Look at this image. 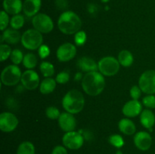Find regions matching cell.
Wrapping results in <instances>:
<instances>
[{"label": "cell", "instance_id": "cell-1", "mask_svg": "<svg viewBox=\"0 0 155 154\" xmlns=\"http://www.w3.org/2000/svg\"><path fill=\"white\" fill-rule=\"evenodd\" d=\"M105 86V79L101 72L97 71L86 73L82 79V88L88 95L95 97L103 91Z\"/></svg>", "mask_w": 155, "mask_h": 154}, {"label": "cell", "instance_id": "cell-2", "mask_svg": "<svg viewBox=\"0 0 155 154\" xmlns=\"http://www.w3.org/2000/svg\"><path fill=\"white\" fill-rule=\"evenodd\" d=\"M58 27L60 31L64 34H76L81 29L82 21L75 12L65 11L59 16Z\"/></svg>", "mask_w": 155, "mask_h": 154}, {"label": "cell", "instance_id": "cell-3", "mask_svg": "<svg viewBox=\"0 0 155 154\" xmlns=\"http://www.w3.org/2000/svg\"><path fill=\"white\" fill-rule=\"evenodd\" d=\"M62 106L67 112L77 114L83 110L85 106V98L83 94L78 90L72 89L64 96Z\"/></svg>", "mask_w": 155, "mask_h": 154}, {"label": "cell", "instance_id": "cell-4", "mask_svg": "<svg viewBox=\"0 0 155 154\" xmlns=\"http://www.w3.org/2000/svg\"><path fill=\"white\" fill-rule=\"evenodd\" d=\"M43 37L40 32L36 29H30L23 33L21 36V43L23 46L29 50L39 49L42 45Z\"/></svg>", "mask_w": 155, "mask_h": 154}, {"label": "cell", "instance_id": "cell-5", "mask_svg": "<svg viewBox=\"0 0 155 154\" xmlns=\"http://www.w3.org/2000/svg\"><path fill=\"white\" fill-rule=\"evenodd\" d=\"M21 71L17 65H9L4 68L1 74V81L6 86H13L21 79Z\"/></svg>", "mask_w": 155, "mask_h": 154}, {"label": "cell", "instance_id": "cell-6", "mask_svg": "<svg viewBox=\"0 0 155 154\" xmlns=\"http://www.w3.org/2000/svg\"><path fill=\"white\" fill-rule=\"evenodd\" d=\"M119 61L117 59L114 57L107 56L101 58L98 61V70L103 75L106 76H113L116 75L120 69Z\"/></svg>", "mask_w": 155, "mask_h": 154}, {"label": "cell", "instance_id": "cell-7", "mask_svg": "<svg viewBox=\"0 0 155 154\" xmlns=\"http://www.w3.org/2000/svg\"><path fill=\"white\" fill-rule=\"evenodd\" d=\"M33 27L41 33H48L54 28V23L48 14L39 13L32 19Z\"/></svg>", "mask_w": 155, "mask_h": 154}, {"label": "cell", "instance_id": "cell-8", "mask_svg": "<svg viewBox=\"0 0 155 154\" xmlns=\"http://www.w3.org/2000/svg\"><path fill=\"white\" fill-rule=\"evenodd\" d=\"M139 86L142 92L147 95L155 94V70L144 72L139 80Z\"/></svg>", "mask_w": 155, "mask_h": 154}, {"label": "cell", "instance_id": "cell-9", "mask_svg": "<svg viewBox=\"0 0 155 154\" xmlns=\"http://www.w3.org/2000/svg\"><path fill=\"white\" fill-rule=\"evenodd\" d=\"M64 146L70 149H79L84 143V137L80 133L73 131L66 132L62 137Z\"/></svg>", "mask_w": 155, "mask_h": 154}, {"label": "cell", "instance_id": "cell-10", "mask_svg": "<svg viewBox=\"0 0 155 154\" xmlns=\"http://www.w3.org/2000/svg\"><path fill=\"white\" fill-rule=\"evenodd\" d=\"M18 125V119L10 112H4L0 115V129L3 132H12Z\"/></svg>", "mask_w": 155, "mask_h": 154}, {"label": "cell", "instance_id": "cell-11", "mask_svg": "<svg viewBox=\"0 0 155 154\" xmlns=\"http://www.w3.org/2000/svg\"><path fill=\"white\" fill-rule=\"evenodd\" d=\"M77 54V48L72 43H64L58 47L56 52L57 58L61 62H68L72 60Z\"/></svg>", "mask_w": 155, "mask_h": 154}, {"label": "cell", "instance_id": "cell-12", "mask_svg": "<svg viewBox=\"0 0 155 154\" xmlns=\"http://www.w3.org/2000/svg\"><path fill=\"white\" fill-rule=\"evenodd\" d=\"M21 81L26 89L35 90L39 85V77L36 71L27 69L22 73Z\"/></svg>", "mask_w": 155, "mask_h": 154}, {"label": "cell", "instance_id": "cell-13", "mask_svg": "<svg viewBox=\"0 0 155 154\" xmlns=\"http://www.w3.org/2000/svg\"><path fill=\"white\" fill-rule=\"evenodd\" d=\"M134 143L136 147L142 151H146L152 145V137L146 131H139L134 136Z\"/></svg>", "mask_w": 155, "mask_h": 154}, {"label": "cell", "instance_id": "cell-14", "mask_svg": "<svg viewBox=\"0 0 155 154\" xmlns=\"http://www.w3.org/2000/svg\"><path fill=\"white\" fill-rule=\"evenodd\" d=\"M58 120L60 128L65 132H69L75 130L77 126V121L72 113L68 112L62 113Z\"/></svg>", "mask_w": 155, "mask_h": 154}, {"label": "cell", "instance_id": "cell-15", "mask_svg": "<svg viewBox=\"0 0 155 154\" xmlns=\"http://www.w3.org/2000/svg\"><path fill=\"white\" fill-rule=\"evenodd\" d=\"M142 104L138 100H131L126 103L123 107V113L127 117H136L142 113Z\"/></svg>", "mask_w": 155, "mask_h": 154}, {"label": "cell", "instance_id": "cell-16", "mask_svg": "<svg viewBox=\"0 0 155 154\" xmlns=\"http://www.w3.org/2000/svg\"><path fill=\"white\" fill-rule=\"evenodd\" d=\"M42 6V0H24L23 11L27 17H34L39 11Z\"/></svg>", "mask_w": 155, "mask_h": 154}, {"label": "cell", "instance_id": "cell-17", "mask_svg": "<svg viewBox=\"0 0 155 154\" xmlns=\"http://www.w3.org/2000/svg\"><path fill=\"white\" fill-rule=\"evenodd\" d=\"M23 3L21 0H3V9L8 14H18L23 11Z\"/></svg>", "mask_w": 155, "mask_h": 154}, {"label": "cell", "instance_id": "cell-18", "mask_svg": "<svg viewBox=\"0 0 155 154\" xmlns=\"http://www.w3.org/2000/svg\"><path fill=\"white\" fill-rule=\"evenodd\" d=\"M77 66L80 70L86 72V73L95 72V71H97V69H98V66L96 62L93 59L89 57H80L77 61Z\"/></svg>", "mask_w": 155, "mask_h": 154}, {"label": "cell", "instance_id": "cell-19", "mask_svg": "<svg viewBox=\"0 0 155 154\" xmlns=\"http://www.w3.org/2000/svg\"><path fill=\"white\" fill-rule=\"evenodd\" d=\"M21 33L15 29H6L1 36V42H6L8 44H17L21 40Z\"/></svg>", "mask_w": 155, "mask_h": 154}, {"label": "cell", "instance_id": "cell-20", "mask_svg": "<svg viewBox=\"0 0 155 154\" xmlns=\"http://www.w3.org/2000/svg\"><path fill=\"white\" fill-rule=\"evenodd\" d=\"M140 122L143 127L148 128L150 131H152V127L155 124V116L154 113L149 109L143 110L140 114Z\"/></svg>", "mask_w": 155, "mask_h": 154}, {"label": "cell", "instance_id": "cell-21", "mask_svg": "<svg viewBox=\"0 0 155 154\" xmlns=\"http://www.w3.org/2000/svg\"><path fill=\"white\" fill-rule=\"evenodd\" d=\"M120 131L127 135H133L136 133V127L135 123L129 119H123L118 123Z\"/></svg>", "mask_w": 155, "mask_h": 154}, {"label": "cell", "instance_id": "cell-22", "mask_svg": "<svg viewBox=\"0 0 155 154\" xmlns=\"http://www.w3.org/2000/svg\"><path fill=\"white\" fill-rule=\"evenodd\" d=\"M57 82L51 77L45 78L41 82L39 85V91L42 95H48L55 89Z\"/></svg>", "mask_w": 155, "mask_h": 154}, {"label": "cell", "instance_id": "cell-23", "mask_svg": "<svg viewBox=\"0 0 155 154\" xmlns=\"http://www.w3.org/2000/svg\"><path fill=\"white\" fill-rule=\"evenodd\" d=\"M118 61L121 66L124 67H129L131 66L134 61L133 55L130 51L127 50H123L118 54Z\"/></svg>", "mask_w": 155, "mask_h": 154}, {"label": "cell", "instance_id": "cell-24", "mask_svg": "<svg viewBox=\"0 0 155 154\" xmlns=\"http://www.w3.org/2000/svg\"><path fill=\"white\" fill-rule=\"evenodd\" d=\"M35 146L31 142L24 141L18 146L17 154H35Z\"/></svg>", "mask_w": 155, "mask_h": 154}, {"label": "cell", "instance_id": "cell-25", "mask_svg": "<svg viewBox=\"0 0 155 154\" xmlns=\"http://www.w3.org/2000/svg\"><path fill=\"white\" fill-rule=\"evenodd\" d=\"M39 69H40L42 75L45 78L51 77L54 74V67L52 63H50V62H42L40 66H39Z\"/></svg>", "mask_w": 155, "mask_h": 154}, {"label": "cell", "instance_id": "cell-26", "mask_svg": "<svg viewBox=\"0 0 155 154\" xmlns=\"http://www.w3.org/2000/svg\"><path fill=\"white\" fill-rule=\"evenodd\" d=\"M23 64L27 69H31L37 64V57L33 53H27L24 55Z\"/></svg>", "mask_w": 155, "mask_h": 154}, {"label": "cell", "instance_id": "cell-27", "mask_svg": "<svg viewBox=\"0 0 155 154\" xmlns=\"http://www.w3.org/2000/svg\"><path fill=\"white\" fill-rule=\"evenodd\" d=\"M24 22H25V20H24V16L18 14L13 15V17L11 18L10 26L12 29L18 30L23 27V26L24 25Z\"/></svg>", "mask_w": 155, "mask_h": 154}, {"label": "cell", "instance_id": "cell-28", "mask_svg": "<svg viewBox=\"0 0 155 154\" xmlns=\"http://www.w3.org/2000/svg\"><path fill=\"white\" fill-rule=\"evenodd\" d=\"M108 141L112 146L118 148V149L121 148L124 145V138L120 134H112V135H110L109 137Z\"/></svg>", "mask_w": 155, "mask_h": 154}, {"label": "cell", "instance_id": "cell-29", "mask_svg": "<svg viewBox=\"0 0 155 154\" xmlns=\"http://www.w3.org/2000/svg\"><path fill=\"white\" fill-rule=\"evenodd\" d=\"M24 57V56L23 54V52L20 49H17L16 48V49L12 50V52L10 56V59L15 65H18L21 62H23Z\"/></svg>", "mask_w": 155, "mask_h": 154}, {"label": "cell", "instance_id": "cell-30", "mask_svg": "<svg viewBox=\"0 0 155 154\" xmlns=\"http://www.w3.org/2000/svg\"><path fill=\"white\" fill-rule=\"evenodd\" d=\"M12 52V48L8 45L1 44V45H0V60H1V62L5 61L8 57H10Z\"/></svg>", "mask_w": 155, "mask_h": 154}, {"label": "cell", "instance_id": "cell-31", "mask_svg": "<svg viewBox=\"0 0 155 154\" xmlns=\"http://www.w3.org/2000/svg\"><path fill=\"white\" fill-rule=\"evenodd\" d=\"M61 114V113H60L58 109L55 107H53V106L47 107L46 110H45V115H46V116L48 119H51V120L58 119Z\"/></svg>", "mask_w": 155, "mask_h": 154}, {"label": "cell", "instance_id": "cell-32", "mask_svg": "<svg viewBox=\"0 0 155 154\" xmlns=\"http://www.w3.org/2000/svg\"><path fill=\"white\" fill-rule=\"evenodd\" d=\"M10 20L8 17V14L4 10L2 11L0 13V30L4 31L6 30L8 25L10 24Z\"/></svg>", "mask_w": 155, "mask_h": 154}, {"label": "cell", "instance_id": "cell-33", "mask_svg": "<svg viewBox=\"0 0 155 154\" xmlns=\"http://www.w3.org/2000/svg\"><path fill=\"white\" fill-rule=\"evenodd\" d=\"M74 41L77 46H82L86 42V33L83 30L77 32L74 36Z\"/></svg>", "mask_w": 155, "mask_h": 154}, {"label": "cell", "instance_id": "cell-34", "mask_svg": "<svg viewBox=\"0 0 155 154\" xmlns=\"http://www.w3.org/2000/svg\"><path fill=\"white\" fill-rule=\"evenodd\" d=\"M144 105L148 109L155 108V96L153 95H149L145 96L142 100Z\"/></svg>", "mask_w": 155, "mask_h": 154}, {"label": "cell", "instance_id": "cell-35", "mask_svg": "<svg viewBox=\"0 0 155 154\" xmlns=\"http://www.w3.org/2000/svg\"><path fill=\"white\" fill-rule=\"evenodd\" d=\"M56 82L58 84H66L70 80V74L67 71H63V72H59L57 75L55 79Z\"/></svg>", "mask_w": 155, "mask_h": 154}, {"label": "cell", "instance_id": "cell-36", "mask_svg": "<svg viewBox=\"0 0 155 154\" xmlns=\"http://www.w3.org/2000/svg\"><path fill=\"white\" fill-rule=\"evenodd\" d=\"M38 54L42 59H45L50 54V49L46 45H42L38 49Z\"/></svg>", "mask_w": 155, "mask_h": 154}, {"label": "cell", "instance_id": "cell-37", "mask_svg": "<svg viewBox=\"0 0 155 154\" xmlns=\"http://www.w3.org/2000/svg\"><path fill=\"white\" fill-rule=\"evenodd\" d=\"M142 95V90L139 86L134 85L130 89V96L133 100H139Z\"/></svg>", "mask_w": 155, "mask_h": 154}, {"label": "cell", "instance_id": "cell-38", "mask_svg": "<svg viewBox=\"0 0 155 154\" xmlns=\"http://www.w3.org/2000/svg\"><path fill=\"white\" fill-rule=\"evenodd\" d=\"M54 4L59 10L64 11L68 7V0H54Z\"/></svg>", "mask_w": 155, "mask_h": 154}, {"label": "cell", "instance_id": "cell-39", "mask_svg": "<svg viewBox=\"0 0 155 154\" xmlns=\"http://www.w3.org/2000/svg\"><path fill=\"white\" fill-rule=\"evenodd\" d=\"M51 154H68V150L65 146L58 145V146H54V149H52Z\"/></svg>", "mask_w": 155, "mask_h": 154}, {"label": "cell", "instance_id": "cell-40", "mask_svg": "<svg viewBox=\"0 0 155 154\" xmlns=\"http://www.w3.org/2000/svg\"><path fill=\"white\" fill-rule=\"evenodd\" d=\"M81 77H82L81 73H77V75H76L75 79H76V80H80V79H81Z\"/></svg>", "mask_w": 155, "mask_h": 154}, {"label": "cell", "instance_id": "cell-41", "mask_svg": "<svg viewBox=\"0 0 155 154\" xmlns=\"http://www.w3.org/2000/svg\"><path fill=\"white\" fill-rule=\"evenodd\" d=\"M109 1H110V0H101V2L102 3H107Z\"/></svg>", "mask_w": 155, "mask_h": 154}, {"label": "cell", "instance_id": "cell-42", "mask_svg": "<svg viewBox=\"0 0 155 154\" xmlns=\"http://www.w3.org/2000/svg\"><path fill=\"white\" fill-rule=\"evenodd\" d=\"M116 154H124V153H123V152L121 150H117V151Z\"/></svg>", "mask_w": 155, "mask_h": 154}]
</instances>
